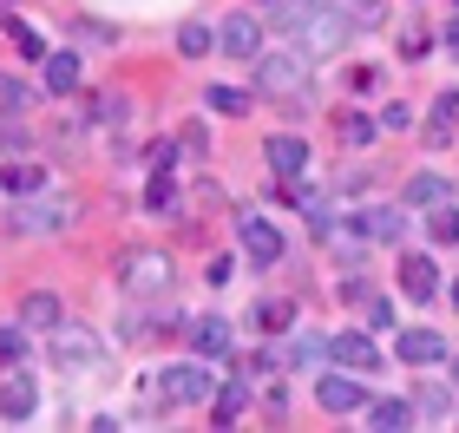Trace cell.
I'll return each mask as SVG.
<instances>
[{
    "mask_svg": "<svg viewBox=\"0 0 459 433\" xmlns=\"http://www.w3.org/2000/svg\"><path fill=\"white\" fill-rule=\"evenodd\" d=\"M308 53H263L256 59V92L269 99H282L289 112H302V99H308Z\"/></svg>",
    "mask_w": 459,
    "mask_h": 433,
    "instance_id": "cell-1",
    "label": "cell"
},
{
    "mask_svg": "<svg viewBox=\"0 0 459 433\" xmlns=\"http://www.w3.org/2000/svg\"><path fill=\"white\" fill-rule=\"evenodd\" d=\"M118 289H125V296H138V302H158L164 289H171V256H164V250H125Z\"/></svg>",
    "mask_w": 459,
    "mask_h": 433,
    "instance_id": "cell-2",
    "label": "cell"
},
{
    "mask_svg": "<svg viewBox=\"0 0 459 433\" xmlns=\"http://www.w3.org/2000/svg\"><path fill=\"white\" fill-rule=\"evenodd\" d=\"M158 394H164V401H184V407H191V401H211V394H217V375H211V368H204V361H184V368H164V381H158Z\"/></svg>",
    "mask_w": 459,
    "mask_h": 433,
    "instance_id": "cell-3",
    "label": "cell"
},
{
    "mask_svg": "<svg viewBox=\"0 0 459 433\" xmlns=\"http://www.w3.org/2000/svg\"><path fill=\"white\" fill-rule=\"evenodd\" d=\"M66 223H73V204L66 197H39L33 191V204H20V211H13V230L20 237H47V230H66Z\"/></svg>",
    "mask_w": 459,
    "mask_h": 433,
    "instance_id": "cell-4",
    "label": "cell"
},
{
    "mask_svg": "<svg viewBox=\"0 0 459 433\" xmlns=\"http://www.w3.org/2000/svg\"><path fill=\"white\" fill-rule=\"evenodd\" d=\"M99 355H106V348H99L92 328H79V322H59L53 328V361L59 368H92Z\"/></svg>",
    "mask_w": 459,
    "mask_h": 433,
    "instance_id": "cell-5",
    "label": "cell"
},
{
    "mask_svg": "<svg viewBox=\"0 0 459 433\" xmlns=\"http://www.w3.org/2000/svg\"><path fill=\"white\" fill-rule=\"evenodd\" d=\"M217 47H223L230 59H256V53H263L256 13H230V20H217Z\"/></svg>",
    "mask_w": 459,
    "mask_h": 433,
    "instance_id": "cell-6",
    "label": "cell"
},
{
    "mask_svg": "<svg viewBox=\"0 0 459 433\" xmlns=\"http://www.w3.org/2000/svg\"><path fill=\"white\" fill-rule=\"evenodd\" d=\"M302 33H308V47H316V53H335L342 39H348V13H342V7H328V0H322V7L302 20Z\"/></svg>",
    "mask_w": 459,
    "mask_h": 433,
    "instance_id": "cell-7",
    "label": "cell"
},
{
    "mask_svg": "<svg viewBox=\"0 0 459 433\" xmlns=\"http://www.w3.org/2000/svg\"><path fill=\"white\" fill-rule=\"evenodd\" d=\"M243 250H249V263H282V230L269 217H243Z\"/></svg>",
    "mask_w": 459,
    "mask_h": 433,
    "instance_id": "cell-8",
    "label": "cell"
},
{
    "mask_svg": "<svg viewBox=\"0 0 459 433\" xmlns=\"http://www.w3.org/2000/svg\"><path fill=\"white\" fill-rule=\"evenodd\" d=\"M328 355H335L348 375H374V368H381V348H374V335H335V342H328Z\"/></svg>",
    "mask_w": 459,
    "mask_h": 433,
    "instance_id": "cell-9",
    "label": "cell"
},
{
    "mask_svg": "<svg viewBox=\"0 0 459 433\" xmlns=\"http://www.w3.org/2000/svg\"><path fill=\"white\" fill-rule=\"evenodd\" d=\"M394 355H401V361H413V368H433V361H446V342L433 335V328H401Z\"/></svg>",
    "mask_w": 459,
    "mask_h": 433,
    "instance_id": "cell-10",
    "label": "cell"
},
{
    "mask_svg": "<svg viewBox=\"0 0 459 433\" xmlns=\"http://www.w3.org/2000/svg\"><path fill=\"white\" fill-rule=\"evenodd\" d=\"M33 407H39V394H33V375L7 368V381H0V414H7V420H33Z\"/></svg>",
    "mask_w": 459,
    "mask_h": 433,
    "instance_id": "cell-11",
    "label": "cell"
},
{
    "mask_svg": "<svg viewBox=\"0 0 459 433\" xmlns=\"http://www.w3.org/2000/svg\"><path fill=\"white\" fill-rule=\"evenodd\" d=\"M401 289H407L413 302L440 296V270H433V256H401Z\"/></svg>",
    "mask_w": 459,
    "mask_h": 433,
    "instance_id": "cell-12",
    "label": "cell"
},
{
    "mask_svg": "<svg viewBox=\"0 0 459 433\" xmlns=\"http://www.w3.org/2000/svg\"><path fill=\"white\" fill-rule=\"evenodd\" d=\"M191 348H197L204 361H223L230 355V322L223 316H197L191 322Z\"/></svg>",
    "mask_w": 459,
    "mask_h": 433,
    "instance_id": "cell-13",
    "label": "cell"
},
{
    "mask_svg": "<svg viewBox=\"0 0 459 433\" xmlns=\"http://www.w3.org/2000/svg\"><path fill=\"white\" fill-rule=\"evenodd\" d=\"M316 401L328 407V414H354V407H361V387H354L348 375H316Z\"/></svg>",
    "mask_w": 459,
    "mask_h": 433,
    "instance_id": "cell-14",
    "label": "cell"
},
{
    "mask_svg": "<svg viewBox=\"0 0 459 433\" xmlns=\"http://www.w3.org/2000/svg\"><path fill=\"white\" fill-rule=\"evenodd\" d=\"M263 152H269V171H276V178H302V164H308V144L302 138H269Z\"/></svg>",
    "mask_w": 459,
    "mask_h": 433,
    "instance_id": "cell-15",
    "label": "cell"
},
{
    "mask_svg": "<svg viewBox=\"0 0 459 433\" xmlns=\"http://www.w3.org/2000/svg\"><path fill=\"white\" fill-rule=\"evenodd\" d=\"M407 204H420V211H440V204H453V184L433 178V171H420V178H407Z\"/></svg>",
    "mask_w": 459,
    "mask_h": 433,
    "instance_id": "cell-16",
    "label": "cell"
},
{
    "mask_svg": "<svg viewBox=\"0 0 459 433\" xmlns=\"http://www.w3.org/2000/svg\"><path fill=\"white\" fill-rule=\"evenodd\" d=\"M20 322H27V328H59V322H66V316H59V296H53V289H33V296L20 302Z\"/></svg>",
    "mask_w": 459,
    "mask_h": 433,
    "instance_id": "cell-17",
    "label": "cell"
},
{
    "mask_svg": "<svg viewBox=\"0 0 459 433\" xmlns=\"http://www.w3.org/2000/svg\"><path fill=\"white\" fill-rule=\"evenodd\" d=\"M368 427H387V433H401V427H413V401H368V414H361Z\"/></svg>",
    "mask_w": 459,
    "mask_h": 433,
    "instance_id": "cell-18",
    "label": "cell"
},
{
    "mask_svg": "<svg viewBox=\"0 0 459 433\" xmlns=\"http://www.w3.org/2000/svg\"><path fill=\"white\" fill-rule=\"evenodd\" d=\"M0 191L7 197H33V191H47V178H39V164H13V171H0Z\"/></svg>",
    "mask_w": 459,
    "mask_h": 433,
    "instance_id": "cell-19",
    "label": "cell"
},
{
    "mask_svg": "<svg viewBox=\"0 0 459 433\" xmlns=\"http://www.w3.org/2000/svg\"><path fill=\"white\" fill-rule=\"evenodd\" d=\"M453 118H459V92H440V106H433V118H427V144H446Z\"/></svg>",
    "mask_w": 459,
    "mask_h": 433,
    "instance_id": "cell-20",
    "label": "cell"
},
{
    "mask_svg": "<svg viewBox=\"0 0 459 433\" xmlns=\"http://www.w3.org/2000/svg\"><path fill=\"white\" fill-rule=\"evenodd\" d=\"M73 86H79V59L73 53H53L47 59V92L59 99V92H73Z\"/></svg>",
    "mask_w": 459,
    "mask_h": 433,
    "instance_id": "cell-21",
    "label": "cell"
},
{
    "mask_svg": "<svg viewBox=\"0 0 459 433\" xmlns=\"http://www.w3.org/2000/svg\"><path fill=\"white\" fill-rule=\"evenodd\" d=\"M361 237L368 243H394L401 237V211H361Z\"/></svg>",
    "mask_w": 459,
    "mask_h": 433,
    "instance_id": "cell-22",
    "label": "cell"
},
{
    "mask_svg": "<svg viewBox=\"0 0 459 433\" xmlns=\"http://www.w3.org/2000/svg\"><path fill=\"white\" fill-rule=\"evenodd\" d=\"M211 407H217V427H230V420H243V407H249V394H243V387L237 381H230V387H217V394H211Z\"/></svg>",
    "mask_w": 459,
    "mask_h": 433,
    "instance_id": "cell-23",
    "label": "cell"
},
{
    "mask_svg": "<svg viewBox=\"0 0 459 433\" xmlns=\"http://www.w3.org/2000/svg\"><path fill=\"white\" fill-rule=\"evenodd\" d=\"M211 47H217V33H211V27H204V20H191V27H184V33H178V53H184V59H204V53H211Z\"/></svg>",
    "mask_w": 459,
    "mask_h": 433,
    "instance_id": "cell-24",
    "label": "cell"
},
{
    "mask_svg": "<svg viewBox=\"0 0 459 433\" xmlns=\"http://www.w3.org/2000/svg\"><path fill=\"white\" fill-rule=\"evenodd\" d=\"M204 106L223 112V118H243V112H249V99H243L237 86H211V92H204Z\"/></svg>",
    "mask_w": 459,
    "mask_h": 433,
    "instance_id": "cell-25",
    "label": "cell"
},
{
    "mask_svg": "<svg viewBox=\"0 0 459 433\" xmlns=\"http://www.w3.org/2000/svg\"><path fill=\"white\" fill-rule=\"evenodd\" d=\"M413 414H427V420L446 414V387H440V381H420V394H413Z\"/></svg>",
    "mask_w": 459,
    "mask_h": 433,
    "instance_id": "cell-26",
    "label": "cell"
},
{
    "mask_svg": "<svg viewBox=\"0 0 459 433\" xmlns=\"http://www.w3.org/2000/svg\"><path fill=\"white\" fill-rule=\"evenodd\" d=\"M144 211H158V217L178 211V184H171V178H152V197H144Z\"/></svg>",
    "mask_w": 459,
    "mask_h": 433,
    "instance_id": "cell-27",
    "label": "cell"
},
{
    "mask_svg": "<svg viewBox=\"0 0 459 433\" xmlns=\"http://www.w3.org/2000/svg\"><path fill=\"white\" fill-rule=\"evenodd\" d=\"M256 322L269 328V335H282V328L296 322V308H289V302H263V308H256Z\"/></svg>",
    "mask_w": 459,
    "mask_h": 433,
    "instance_id": "cell-28",
    "label": "cell"
},
{
    "mask_svg": "<svg viewBox=\"0 0 459 433\" xmlns=\"http://www.w3.org/2000/svg\"><path fill=\"white\" fill-rule=\"evenodd\" d=\"M322 355H328V342H322V335H302L289 361H296V368H322Z\"/></svg>",
    "mask_w": 459,
    "mask_h": 433,
    "instance_id": "cell-29",
    "label": "cell"
},
{
    "mask_svg": "<svg viewBox=\"0 0 459 433\" xmlns=\"http://www.w3.org/2000/svg\"><path fill=\"white\" fill-rule=\"evenodd\" d=\"M433 243H459V211H453V204L433 211Z\"/></svg>",
    "mask_w": 459,
    "mask_h": 433,
    "instance_id": "cell-30",
    "label": "cell"
},
{
    "mask_svg": "<svg viewBox=\"0 0 459 433\" xmlns=\"http://www.w3.org/2000/svg\"><path fill=\"white\" fill-rule=\"evenodd\" d=\"M335 132H342V144H368V138H374V118H361V112H348V118H342Z\"/></svg>",
    "mask_w": 459,
    "mask_h": 433,
    "instance_id": "cell-31",
    "label": "cell"
},
{
    "mask_svg": "<svg viewBox=\"0 0 459 433\" xmlns=\"http://www.w3.org/2000/svg\"><path fill=\"white\" fill-rule=\"evenodd\" d=\"M20 355H27V335H20V328H0V368H20Z\"/></svg>",
    "mask_w": 459,
    "mask_h": 433,
    "instance_id": "cell-32",
    "label": "cell"
},
{
    "mask_svg": "<svg viewBox=\"0 0 459 433\" xmlns=\"http://www.w3.org/2000/svg\"><path fill=\"white\" fill-rule=\"evenodd\" d=\"M0 144H7V152H20V144H27V126L13 118V106H0Z\"/></svg>",
    "mask_w": 459,
    "mask_h": 433,
    "instance_id": "cell-33",
    "label": "cell"
},
{
    "mask_svg": "<svg viewBox=\"0 0 459 433\" xmlns=\"http://www.w3.org/2000/svg\"><path fill=\"white\" fill-rule=\"evenodd\" d=\"M92 118H99V126H118V118H125V99H118V92H99V99H92Z\"/></svg>",
    "mask_w": 459,
    "mask_h": 433,
    "instance_id": "cell-34",
    "label": "cell"
},
{
    "mask_svg": "<svg viewBox=\"0 0 459 433\" xmlns=\"http://www.w3.org/2000/svg\"><path fill=\"white\" fill-rule=\"evenodd\" d=\"M361 316H368V328H374V335H387V328H394V308H387L381 296H374V302L361 308Z\"/></svg>",
    "mask_w": 459,
    "mask_h": 433,
    "instance_id": "cell-35",
    "label": "cell"
},
{
    "mask_svg": "<svg viewBox=\"0 0 459 433\" xmlns=\"http://www.w3.org/2000/svg\"><path fill=\"white\" fill-rule=\"evenodd\" d=\"M13 47L27 53V59H39V53H47V39H39L33 27H20V20H13Z\"/></svg>",
    "mask_w": 459,
    "mask_h": 433,
    "instance_id": "cell-36",
    "label": "cell"
},
{
    "mask_svg": "<svg viewBox=\"0 0 459 433\" xmlns=\"http://www.w3.org/2000/svg\"><path fill=\"white\" fill-rule=\"evenodd\" d=\"M446 47H453V53H459V20H453V27H446Z\"/></svg>",
    "mask_w": 459,
    "mask_h": 433,
    "instance_id": "cell-37",
    "label": "cell"
},
{
    "mask_svg": "<svg viewBox=\"0 0 459 433\" xmlns=\"http://www.w3.org/2000/svg\"><path fill=\"white\" fill-rule=\"evenodd\" d=\"M354 7H361V13H381V0H354Z\"/></svg>",
    "mask_w": 459,
    "mask_h": 433,
    "instance_id": "cell-38",
    "label": "cell"
},
{
    "mask_svg": "<svg viewBox=\"0 0 459 433\" xmlns=\"http://www.w3.org/2000/svg\"><path fill=\"white\" fill-rule=\"evenodd\" d=\"M256 7H269V13H276V7H282V0H256Z\"/></svg>",
    "mask_w": 459,
    "mask_h": 433,
    "instance_id": "cell-39",
    "label": "cell"
},
{
    "mask_svg": "<svg viewBox=\"0 0 459 433\" xmlns=\"http://www.w3.org/2000/svg\"><path fill=\"white\" fill-rule=\"evenodd\" d=\"M13 7H20V0H0V13H13Z\"/></svg>",
    "mask_w": 459,
    "mask_h": 433,
    "instance_id": "cell-40",
    "label": "cell"
},
{
    "mask_svg": "<svg viewBox=\"0 0 459 433\" xmlns=\"http://www.w3.org/2000/svg\"><path fill=\"white\" fill-rule=\"evenodd\" d=\"M453 302H459V282H453Z\"/></svg>",
    "mask_w": 459,
    "mask_h": 433,
    "instance_id": "cell-41",
    "label": "cell"
},
{
    "mask_svg": "<svg viewBox=\"0 0 459 433\" xmlns=\"http://www.w3.org/2000/svg\"><path fill=\"white\" fill-rule=\"evenodd\" d=\"M453 381H459V361H453Z\"/></svg>",
    "mask_w": 459,
    "mask_h": 433,
    "instance_id": "cell-42",
    "label": "cell"
}]
</instances>
